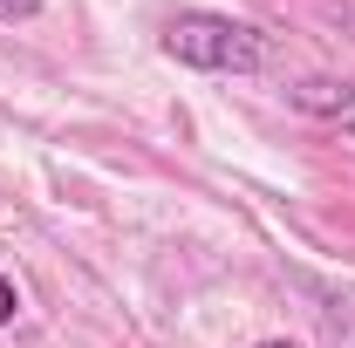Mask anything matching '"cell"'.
<instances>
[{
  "mask_svg": "<svg viewBox=\"0 0 355 348\" xmlns=\"http://www.w3.org/2000/svg\"><path fill=\"white\" fill-rule=\"evenodd\" d=\"M164 55L198 69V76H260L273 62L260 28H246L232 14H205V7H184V14L164 21Z\"/></svg>",
  "mask_w": 355,
  "mask_h": 348,
  "instance_id": "1",
  "label": "cell"
},
{
  "mask_svg": "<svg viewBox=\"0 0 355 348\" xmlns=\"http://www.w3.org/2000/svg\"><path fill=\"white\" fill-rule=\"evenodd\" d=\"M42 0H0V21H35Z\"/></svg>",
  "mask_w": 355,
  "mask_h": 348,
  "instance_id": "3",
  "label": "cell"
},
{
  "mask_svg": "<svg viewBox=\"0 0 355 348\" xmlns=\"http://www.w3.org/2000/svg\"><path fill=\"white\" fill-rule=\"evenodd\" d=\"M253 348H301V342H253Z\"/></svg>",
  "mask_w": 355,
  "mask_h": 348,
  "instance_id": "5",
  "label": "cell"
},
{
  "mask_svg": "<svg viewBox=\"0 0 355 348\" xmlns=\"http://www.w3.org/2000/svg\"><path fill=\"white\" fill-rule=\"evenodd\" d=\"M14 314H21V294H14V280H7V273H0V328H7V321H14Z\"/></svg>",
  "mask_w": 355,
  "mask_h": 348,
  "instance_id": "4",
  "label": "cell"
},
{
  "mask_svg": "<svg viewBox=\"0 0 355 348\" xmlns=\"http://www.w3.org/2000/svg\"><path fill=\"white\" fill-rule=\"evenodd\" d=\"M287 103L301 116H321V123H335V130L355 137V82H294Z\"/></svg>",
  "mask_w": 355,
  "mask_h": 348,
  "instance_id": "2",
  "label": "cell"
}]
</instances>
